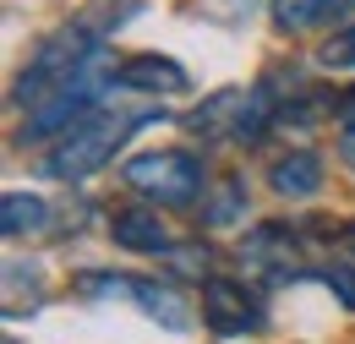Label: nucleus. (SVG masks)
Wrapping results in <instances>:
<instances>
[{
  "label": "nucleus",
  "instance_id": "nucleus-1",
  "mask_svg": "<svg viewBox=\"0 0 355 344\" xmlns=\"http://www.w3.org/2000/svg\"><path fill=\"white\" fill-rule=\"evenodd\" d=\"M121 83V66H115V55L98 44L88 60L66 77V83L55 87L49 98H39L33 110H28V121L17 131V142H49V137H66L71 126H83L88 115H98V104H104V93Z\"/></svg>",
  "mask_w": 355,
  "mask_h": 344
},
{
  "label": "nucleus",
  "instance_id": "nucleus-2",
  "mask_svg": "<svg viewBox=\"0 0 355 344\" xmlns=\"http://www.w3.org/2000/svg\"><path fill=\"white\" fill-rule=\"evenodd\" d=\"M153 115H115V110H98V115H88L83 126H71L66 137H55V148L44 153V175L49 180H88V175H98L121 148H126V137H132L137 126H148Z\"/></svg>",
  "mask_w": 355,
  "mask_h": 344
},
{
  "label": "nucleus",
  "instance_id": "nucleus-3",
  "mask_svg": "<svg viewBox=\"0 0 355 344\" xmlns=\"http://www.w3.org/2000/svg\"><path fill=\"white\" fill-rule=\"evenodd\" d=\"M121 180L132 186L137 197H148L153 208H186L208 191V170L197 153L186 148H153V153H137L121 164Z\"/></svg>",
  "mask_w": 355,
  "mask_h": 344
},
{
  "label": "nucleus",
  "instance_id": "nucleus-4",
  "mask_svg": "<svg viewBox=\"0 0 355 344\" xmlns=\"http://www.w3.org/2000/svg\"><path fill=\"white\" fill-rule=\"evenodd\" d=\"M93 49H98V22H71V28H60V33L44 39V44H39V55L22 66V77H17V87H11V104L33 110L39 98H49L55 87L88 60Z\"/></svg>",
  "mask_w": 355,
  "mask_h": 344
},
{
  "label": "nucleus",
  "instance_id": "nucleus-5",
  "mask_svg": "<svg viewBox=\"0 0 355 344\" xmlns=\"http://www.w3.org/2000/svg\"><path fill=\"white\" fill-rule=\"evenodd\" d=\"M88 295H126L137 301L153 322H164L170 334H186L191 328V311H186V295L175 284H159V279H132V273H88L83 279Z\"/></svg>",
  "mask_w": 355,
  "mask_h": 344
},
{
  "label": "nucleus",
  "instance_id": "nucleus-6",
  "mask_svg": "<svg viewBox=\"0 0 355 344\" xmlns=\"http://www.w3.org/2000/svg\"><path fill=\"white\" fill-rule=\"evenodd\" d=\"M301 257H306V246H301V230H290V224H257L241 241V262L268 284L301 279Z\"/></svg>",
  "mask_w": 355,
  "mask_h": 344
},
{
  "label": "nucleus",
  "instance_id": "nucleus-7",
  "mask_svg": "<svg viewBox=\"0 0 355 344\" xmlns=\"http://www.w3.org/2000/svg\"><path fill=\"white\" fill-rule=\"evenodd\" d=\"M202 322L214 334H224V339H235V334H257L263 311H257L246 284H235V279H202Z\"/></svg>",
  "mask_w": 355,
  "mask_h": 344
},
{
  "label": "nucleus",
  "instance_id": "nucleus-8",
  "mask_svg": "<svg viewBox=\"0 0 355 344\" xmlns=\"http://www.w3.org/2000/svg\"><path fill=\"white\" fill-rule=\"evenodd\" d=\"M121 87L126 93H148V98H175L191 87L186 77V66L170 60V55H132L126 66H121Z\"/></svg>",
  "mask_w": 355,
  "mask_h": 344
},
{
  "label": "nucleus",
  "instance_id": "nucleus-9",
  "mask_svg": "<svg viewBox=\"0 0 355 344\" xmlns=\"http://www.w3.org/2000/svg\"><path fill=\"white\" fill-rule=\"evenodd\" d=\"M110 241L126 246V252H153V257L175 246V235L159 218V208H121V214H110Z\"/></svg>",
  "mask_w": 355,
  "mask_h": 344
},
{
  "label": "nucleus",
  "instance_id": "nucleus-10",
  "mask_svg": "<svg viewBox=\"0 0 355 344\" xmlns=\"http://www.w3.org/2000/svg\"><path fill=\"white\" fill-rule=\"evenodd\" d=\"M246 104H252V87H219V93H208L197 110H191V121L186 126L197 131V137H241V121H246Z\"/></svg>",
  "mask_w": 355,
  "mask_h": 344
},
{
  "label": "nucleus",
  "instance_id": "nucleus-11",
  "mask_svg": "<svg viewBox=\"0 0 355 344\" xmlns=\"http://www.w3.org/2000/svg\"><path fill=\"white\" fill-rule=\"evenodd\" d=\"M268 186H273L279 197H290V203H301V197H317V191H322V159H317L311 148H295V153L273 159V170H268Z\"/></svg>",
  "mask_w": 355,
  "mask_h": 344
},
{
  "label": "nucleus",
  "instance_id": "nucleus-12",
  "mask_svg": "<svg viewBox=\"0 0 355 344\" xmlns=\"http://www.w3.org/2000/svg\"><path fill=\"white\" fill-rule=\"evenodd\" d=\"M246 218V180L241 175H219L202 191V230H230Z\"/></svg>",
  "mask_w": 355,
  "mask_h": 344
},
{
  "label": "nucleus",
  "instance_id": "nucleus-13",
  "mask_svg": "<svg viewBox=\"0 0 355 344\" xmlns=\"http://www.w3.org/2000/svg\"><path fill=\"white\" fill-rule=\"evenodd\" d=\"M49 230V203L33 191H6L0 203V235L6 241H22V235H44Z\"/></svg>",
  "mask_w": 355,
  "mask_h": 344
},
{
  "label": "nucleus",
  "instance_id": "nucleus-14",
  "mask_svg": "<svg viewBox=\"0 0 355 344\" xmlns=\"http://www.w3.org/2000/svg\"><path fill=\"white\" fill-rule=\"evenodd\" d=\"M268 11H273L279 33H306V28L334 17V0H268Z\"/></svg>",
  "mask_w": 355,
  "mask_h": 344
},
{
  "label": "nucleus",
  "instance_id": "nucleus-15",
  "mask_svg": "<svg viewBox=\"0 0 355 344\" xmlns=\"http://www.w3.org/2000/svg\"><path fill=\"white\" fill-rule=\"evenodd\" d=\"M170 268L180 279H214V252L208 246H170Z\"/></svg>",
  "mask_w": 355,
  "mask_h": 344
},
{
  "label": "nucleus",
  "instance_id": "nucleus-16",
  "mask_svg": "<svg viewBox=\"0 0 355 344\" xmlns=\"http://www.w3.org/2000/svg\"><path fill=\"white\" fill-rule=\"evenodd\" d=\"M317 60H322L328 71H355V22H350V28H339L334 39L322 44V49H317Z\"/></svg>",
  "mask_w": 355,
  "mask_h": 344
},
{
  "label": "nucleus",
  "instance_id": "nucleus-17",
  "mask_svg": "<svg viewBox=\"0 0 355 344\" xmlns=\"http://www.w3.org/2000/svg\"><path fill=\"white\" fill-rule=\"evenodd\" d=\"M328 257H334V268L355 273V218H350V224H339V230L328 235Z\"/></svg>",
  "mask_w": 355,
  "mask_h": 344
},
{
  "label": "nucleus",
  "instance_id": "nucleus-18",
  "mask_svg": "<svg viewBox=\"0 0 355 344\" xmlns=\"http://www.w3.org/2000/svg\"><path fill=\"white\" fill-rule=\"evenodd\" d=\"M339 159H345V164L355 170V126H345V131H339Z\"/></svg>",
  "mask_w": 355,
  "mask_h": 344
},
{
  "label": "nucleus",
  "instance_id": "nucleus-19",
  "mask_svg": "<svg viewBox=\"0 0 355 344\" xmlns=\"http://www.w3.org/2000/svg\"><path fill=\"white\" fill-rule=\"evenodd\" d=\"M339 126H355V87L339 98Z\"/></svg>",
  "mask_w": 355,
  "mask_h": 344
},
{
  "label": "nucleus",
  "instance_id": "nucleus-20",
  "mask_svg": "<svg viewBox=\"0 0 355 344\" xmlns=\"http://www.w3.org/2000/svg\"><path fill=\"white\" fill-rule=\"evenodd\" d=\"M345 17H355V0H334V22H345Z\"/></svg>",
  "mask_w": 355,
  "mask_h": 344
},
{
  "label": "nucleus",
  "instance_id": "nucleus-21",
  "mask_svg": "<svg viewBox=\"0 0 355 344\" xmlns=\"http://www.w3.org/2000/svg\"><path fill=\"white\" fill-rule=\"evenodd\" d=\"M6 344H17V339H6Z\"/></svg>",
  "mask_w": 355,
  "mask_h": 344
}]
</instances>
